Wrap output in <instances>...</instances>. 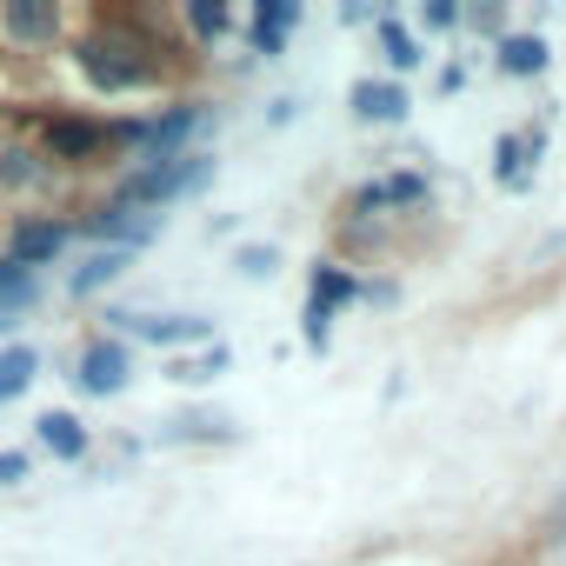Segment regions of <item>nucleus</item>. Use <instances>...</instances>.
<instances>
[{"label": "nucleus", "instance_id": "nucleus-1", "mask_svg": "<svg viewBox=\"0 0 566 566\" xmlns=\"http://www.w3.org/2000/svg\"><path fill=\"white\" fill-rule=\"evenodd\" d=\"M74 67L94 94H134L167 74L160 41L147 34V14H94V28L74 41Z\"/></svg>", "mask_w": 566, "mask_h": 566}, {"label": "nucleus", "instance_id": "nucleus-2", "mask_svg": "<svg viewBox=\"0 0 566 566\" xmlns=\"http://www.w3.org/2000/svg\"><path fill=\"white\" fill-rule=\"evenodd\" d=\"M34 147L48 167H101V160H114V120H101L87 107H48L34 120Z\"/></svg>", "mask_w": 566, "mask_h": 566}, {"label": "nucleus", "instance_id": "nucleus-3", "mask_svg": "<svg viewBox=\"0 0 566 566\" xmlns=\"http://www.w3.org/2000/svg\"><path fill=\"white\" fill-rule=\"evenodd\" d=\"M213 180V154H174V160H154V167H134L120 187H114V200L120 207H134V213H160V207H174V200H187V193H200Z\"/></svg>", "mask_w": 566, "mask_h": 566}, {"label": "nucleus", "instance_id": "nucleus-4", "mask_svg": "<svg viewBox=\"0 0 566 566\" xmlns=\"http://www.w3.org/2000/svg\"><path fill=\"white\" fill-rule=\"evenodd\" d=\"M213 127V107L200 101H180L167 114H147L140 127V147H134V167H154V160H174V154H193V140Z\"/></svg>", "mask_w": 566, "mask_h": 566}, {"label": "nucleus", "instance_id": "nucleus-5", "mask_svg": "<svg viewBox=\"0 0 566 566\" xmlns=\"http://www.w3.org/2000/svg\"><path fill=\"white\" fill-rule=\"evenodd\" d=\"M127 374H134V347L114 340V334H94V340L74 354V387L94 394V400H114V394L127 387Z\"/></svg>", "mask_w": 566, "mask_h": 566}, {"label": "nucleus", "instance_id": "nucleus-6", "mask_svg": "<svg viewBox=\"0 0 566 566\" xmlns=\"http://www.w3.org/2000/svg\"><path fill=\"white\" fill-rule=\"evenodd\" d=\"M114 321V340H147V347H207L213 340V321L200 314H107Z\"/></svg>", "mask_w": 566, "mask_h": 566}, {"label": "nucleus", "instance_id": "nucleus-7", "mask_svg": "<svg viewBox=\"0 0 566 566\" xmlns=\"http://www.w3.org/2000/svg\"><path fill=\"white\" fill-rule=\"evenodd\" d=\"M74 240V220H54V213H21L14 227H8V260L14 266H28V273H41L61 247Z\"/></svg>", "mask_w": 566, "mask_h": 566}, {"label": "nucleus", "instance_id": "nucleus-8", "mask_svg": "<svg viewBox=\"0 0 566 566\" xmlns=\"http://www.w3.org/2000/svg\"><path fill=\"white\" fill-rule=\"evenodd\" d=\"M0 34H8L14 48H54L67 34V8H54V0H8L0 8Z\"/></svg>", "mask_w": 566, "mask_h": 566}, {"label": "nucleus", "instance_id": "nucleus-9", "mask_svg": "<svg viewBox=\"0 0 566 566\" xmlns=\"http://www.w3.org/2000/svg\"><path fill=\"white\" fill-rule=\"evenodd\" d=\"M54 180V167L41 160L34 140H0V193H41Z\"/></svg>", "mask_w": 566, "mask_h": 566}, {"label": "nucleus", "instance_id": "nucleus-10", "mask_svg": "<svg viewBox=\"0 0 566 566\" xmlns=\"http://www.w3.org/2000/svg\"><path fill=\"white\" fill-rule=\"evenodd\" d=\"M433 193V174L427 167H407V174H387V180H367L354 193V207H420Z\"/></svg>", "mask_w": 566, "mask_h": 566}, {"label": "nucleus", "instance_id": "nucleus-11", "mask_svg": "<svg viewBox=\"0 0 566 566\" xmlns=\"http://www.w3.org/2000/svg\"><path fill=\"white\" fill-rule=\"evenodd\" d=\"M127 266H134V253H127V247H94V253L67 273V287H74V301H94L101 287H114Z\"/></svg>", "mask_w": 566, "mask_h": 566}, {"label": "nucleus", "instance_id": "nucleus-12", "mask_svg": "<svg viewBox=\"0 0 566 566\" xmlns=\"http://www.w3.org/2000/svg\"><path fill=\"white\" fill-rule=\"evenodd\" d=\"M34 433H41V447H48L54 460H81V453L94 447V433H87V427H81V413H67V407L41 413V420H34Z\"/></svg>", "mask_w": 566, "mask_h": 566}, {"label": "nucleus", "instance_id": "nucleus-13", "mask_svg": "<svg viewBox=\"0 0 566 566\" xmlns=\"http://www.w3.org/2000/svg\"><path fill=\"white\" fill-rule=\"evenodd\" d=\"M41 301V273H28V266H14L8 253H0V327H8L14 314H28Z\"/></svg>", "mask_w": 566, "mask_h": 566}, {"label": "nucleus", "instance_id": "nucleus-14", "mask_svg": "<svg viewBox=\"0 0 566 566\" xmlns=\"http://www.w3.org/2000/svg\"><path fill=\"white\" fill-rule=\"evenodd\" d=\"M34 380H41V354H34L28 340H21V347H0V407L21 400Z\"/></svg>", "mask_w": 566, "mask_h": 566}, {"label": "nucleus", "instance_id": "nucleus-15", "mask_svg": "<svg viewBox=\"0 0 566 566\" xmlns=\"http://www.w3.org/2000/svg\"><path fill=\"white\" fill-rule=\"evenodd\" d=\"M407 107H413V101H407L394 81H360V87H354V114H360V120H407Z\"/></svg>", "mask_w": 566, "mask_h": 566}, {"label": "nucleus", "instance_id": "nucleus-16", "mask_svg": "<svg viewBox=\"0 0 566 566\" xmlns=\"http://www.w3.org/2000/svg\"><path fill=\"white\" fill-rule=\"evenodd\" d=\"M287 28H301V0H273V8H260L247 34H253V48H260V54H280Z\"/></svg>", "mask_w": 566, "mask_h": 566}, {"label": "nucleus", "instance_id": "nucleus-17", "mask_svg": "<svg viewBox=\"0 0 566 566\" xmlns=\"http://www.w3.org/2000/svg\"><path fill=\"white\" fill-rule=\"evenodd\" d=\"M360 294H367V287H360L347 266H334V260H321V266H314V294H307L314 307H327V314H334V307H347V301H360Z\"/></svg>", "mask_w": 566, "mask_h": 566}, {"label": "nucleus", "instance_id": "nucleus-18", "mask_svg": "<svg viewBox=\"0 0 566 566\" xmlns=\"http://www.w3.org/2000/svg\"><path fill=\"white\" fill-rule=\"evenodd\" d=\"M374 28H380V48H387V61H394V67H420V61H427V54H420V41H413L394 14H380Z\"/></svg>", "mask_w": 566, "mask_h": 566}, {"label": "nucleus", "instance_id": "nucleus-19", "mask_svg": "<svg viewBox=\"0 0 566 566\" xmlns=\"http://www.w3.org/2000/svg\"><path fill=\"white\" fill-rule=\"evenodd\" d=\"M526 154H539V140H526V134H506L500 140V180L506 187H526Z\"/></svg>", "mask_w": 566, "mask_h": 566}, {"label": "nucleus", "instance_id": "nucleus-20", "mask_svg": "<svg viewBox=\"0 0 566 566\" xmlns=\"http://www.w3.org/2000/svg\"><path fill=\"white\" fill-rule=\"evenodd\" d=\"M500 67H506V74H539V67H546L539 34H533V41H526V34H520V41H506V48H500Z\"/></svg>", "mask_w": 566, "mask_h": 566}, {"label": "nucleus", "instance_id": "nucleus-21", "mask_svg": "<svg viewBox=\"0 0 566 566\" xmlns=\"http://www.w3.org/2000/svg\"><path fill=\"white\" fill-rule=\"evenodd\" d=\"M213 374H227V347L213 340L200 360H174V380H187V387H200V380H213Z\"/></svg>", "mask_w": 566, "mask_h": 566}, {"label": "nucleus", "instance_id": "nucleus-22", "mask_svg": "<svg viewBox=\"0 0 566 566\" xmlns=\"http://www.w3.org/2000/svg\"><path fill=\"white\" fill-rule=\"evenodd\" d=\"M167 440H227V420L220 413H187V420H167Z\"/></svg>", "mask_w": 566, "mask_h": 566}, {"label": "nucleus", "instance_id": "nucleus-23", "mask_svg": "<svg viewBox=\"0 0 566 566\" xmlns=\"http://www.w3.org/2000/svg\"><path fill=\"white\" fill-rule=\"evenodd\" d=\"M187 28H193L200 41H220V34L233 28V14H227V8H207V0H193V8H187Z\"/></svg>", "mask_w": 566, "mask_h": 566}, {"label": "nucleus", "instance_id": "nucleus-24", "mask_svg": "<svg viewBox=\"0 0 566 566\" xmlns=\"http://www.w3.org/2000/svg\"><path fill=\"white\" fill-rule=\"evenodd\" d=\"M21 480H34V453L8 447V453H0V486H21Z\"/></svg>", "mask_w": 566, "mask_h": 566}, {"label": "nucleus", "instance_id": "nucleus-25", "mask_svg": "<svg viewBox=\"0 0 566 566\" xmlns=\"http://www.w3.org/2000/svg\"><path fill=\"white\" fill-rule=\"evenodd\" d=\"M233 266L260 280V273H273V266H280V253H273V247H240V253H233Z\"/></svg>", "mask_w": 566, "mask_h": 566}, {"label": "nucleus", "instance_id": "nucleus-26", "mask_svg": "<svg viewBox=\"0 0 566 566\" xmlns=\"http://www.w3.org/2000/svg\"><path fill=\"white\" fill-rule=\"evenodd\" d=\"M327 334H334V314L307 301V347H327Z\"/></svg>", "mask_w": 566, "mask_h": 566}]
</instances>
